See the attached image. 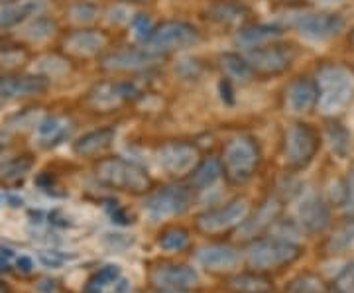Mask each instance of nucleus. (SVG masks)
<instances>
[{"instance_id": "obj_32", "label": "nucleus", "mask_w": 354, "mask_h": 293, "mask_svg": "<svg viewBox=\"0 0 354 293\" xmlns=\"http://www.w3.org/2000/svg\"><path fill=\"white\" fill-rule=\"evenodd\" d=\"M67 14H69V18H71L75 24L88 26L99 18V6L93 4V2L77 0V2H73V4L67 8Z\"/></svg>"}, {"instance_id": "obj_25", "label": "nucleus", "mask_w": 354, "mask_h": 293, "mask_svg": "<svg viewBox=\"0 0 354 293\" xmlns=\"http://www.w3.org/2000/svg\"><path fill=\"white\" fill-rule=\"evenodd\" d=\"M223 176V164L221 160L215 155H209L201 160L197 166L193 167V173H191V187L195 191H205L209 187H213L216 181Z\"/></svg>"}, {"instance_id": "obj_19", "label": "nucleus", "mask_w": 354, "mask_h": 293, "mask_svg": "<svg viewBox=\"0 0 354 293\" xmlns=\"http://www.w3.org/2000/svg\"><path fill=\"white\" fill-rule=\"evenodd\" d=\"M197 262L209 272H230L239 266L241 254L227 244H211L197 252Z\"/></svg>"}, {"instance_id": "obj_11", "label": "nucleus", "mask_w": 354, "mask_h": 293, "mask_svg": "<svg viewBox=\"0 0 354 293\" xmlns=\"http://www.w3.org/2000/svg\"><path fill=\"white\" fill-rule=\"evenodd\" d=\"M162 62V53L152 51L150 48L138 50V48H124V50H116L106 53L102 57V69L114 71V73H122V71H144V69H152Z\"/></svg>"}, {"instance_id": "obj_27", "label": "nucleus", "mask_w": 354, "mask_h": 293, "mask_svg": "<svg viewBox=\"0 0 354 293\" xmlns=\"http://www.w3.org/2000/svg\"><path fill=\"white\" fill-rule=\"evenodd\" d=\"M32 167H34V158L32 155H28V153L16 155V158L4 162L0 166V181L6 183V185H18L28 178Z\"/></svg>"}, {"instance_id": "obj_45", "label": "nucleus", "mask_w": 354, "mask_h": 293, "mask_svg": "<svg viewBox=\"0 0 354 293\" xmlns=\"http://www.w3.org/2000/svg\"><path fill=\"white\" fill-rule=\"evenodd\" d=\"M14 268L18 270V272H22V274H30L32 268H34V260L30 258V256H16V262H14Z\"/></svg>"}, {"instance_id": "obj_44", "label": "nucleus", "mask_w": 354, "mask_h": 293, "mask_svg": "<svg viewBox=\"0 0 354 293\" xmlns=\"http://www.w3.org/2000/svg\"><path fill=\"white\" fill-rule=\"evenodd\" d=\"M16 262V254L14 250L6 248V246H0V270H10Z\"/></svg>"}, {"instance_id": "obj_41", "label": "nucleus", "mask_w": 354, "mask_h": 293, "mask_svg": "<svg viewBox=\"0 0 354 293\" xmlns=\"http://www.w3.org/2000/svg\"><path fill=\"white\" fill-rule=\"evenodd\" d=\"M28 59V53L20 48H12V46H4L0 48V67L12 69L22 65Z\"/></svg>"}, {"instance_id": "obj_17", "label": "nucleus", "mask_w": 354, "mask_h": 293, "mask_svg": "<svg viewBox=\"0 0 354 293\" xmlns=\"http://www.w3.org/2000/svg\"><path fill=\"white\" fill-rule=\"evenodd\" d=\"M319 101V87L311 77H295L286 91V106L293 115H305Z\"/></svg>"}, {"instance_id": "obj_33", "label": "nucleus", "mask_w": 354, "mask_h": 293, "mask_svg": "<svg viewBox=\"0 0 354 293\" xmlns=\"http://www.w3.org/2000/svg\"><path fill=\"white\" fill-rule=\"evenodd\" d=\"M230 287L241 293H266L270 287V281L262 276H254V274H242L230 280Z\"/></svg>"}, {"instance_id": "obj_16", "label": "nucleus", "mask_w": 354, "mask_h": 293, "mask_svg": "<svg viewBox=\"0 0 354 293\" xmlns=\"http://www.w3.org/2000/svg\"><path fill=\"white\" fill-rule=\"evenodd\" d=\"M152 283L162 292H189L199 283V274L183 264H162L152 272Z\"/></svg>"}, {"instance_id": "obj_34", "label": "nucleus", "mask_w": 354, "mask_h": 293, "mask_svg": "<svg viewBox=\"0 0 354 293\" xmlns=\"http://www.w3.org/2000/svg\"><path fill=\"white\" fill-rule=\"evenodd\" d=\"M158 243L165 252H181L189 244V232L185 229H167L160 234Z\"/></svg>"}, {"instance_id": "obj_51", "label": "nucleus", "mask_w": 354, "mask_h": 293, "mask_svg": "<svg viewBox=\"0 0 354 293\" xmlns=\"http://www.w3.org/2000/svg\"><path fill=\"white\" fill-rule=\"evenodd\" d=\"M0 293H6V290H4V287H2V285H0Z\"/></svg>"}, {"instance_id": "obj_39", "label": "nucleus", "mask_w": 354, "mask_h": 293, "mask_svg": "<svg viewBox=\"0 0 354 293\" xmlns=\"http://www.w3.org/2000/svg\"><path fill=\"white\" fill-rule=\"evenodd\" d=\"M36 69H38L39 75L44 77H57V75H64L65 71L69 69V65L65 59H62L59 55H46V57H41L36 65Z\"/></svg>"}, {"instance_id": "obj_37", "label": "nucleus", "mask_w": 354, "mask_h": 293, "mask_svg": "<svg viewBox=\"0 0 354 293\" xmlns=\"http://www.w3.org/2000/svg\"><path fill=\"white\" fill-rule=\"evenodd\" d=\"M337 203L341 205L342 211L354 217V167L351 169V173L346 176V179H342L339 183V199Z\"/></svg>"}, {"instance_id": "obj_36", "label": "nucleus", "mask_w": 354, "mask_h": 293, "mask_svg": "<svg viewBox=\"0 0 354 293\" xmlns=\"http://www.w3.org/2000/svg\"><path fill=\"white\" fill-rule=\"evenodd\" d=\"M283 293H323V281L313 274H299L288 283Z\"/></svg>"}, {"instance_id": "obj_6", "label": "nucleus", "mask_w": 354, "mask_h": 293, "mask_svg": "<svg viewBox=\"0 0 354 293\" xmlns=\"http://www.w3.org/2000/svg\"><path fill=\"white\" fill-rule=\"evenodd\" d=\"M191 205V195L181 185H165L148 195L144 201V213L152 223L183 215Z\"/></svg>"}, {"instance_id": "obj_52", "label": "nucleus", "mask_w": 354, "mask_h": 293, "mask_svg": "<svg viewBox=\"0 0 354 293\" xmlns=\"http://www.w3.org/2000/svg\"><path fill=\"white\" fill-rule=\"evenodd\" d=\"M162 293H179V292H162Z\"/></svg>"}, {"instance_id": "obj_42", "label": "nucleus", "mask_w": 354, "mask_h": 293, "mask_svg": "<svg viewBox=\"0 0 354 293\" xmlns=\"http://www.w3.org/2000/svg\"><path fill=\"white\" fill-rule=\"evenodd\" d=\"M38 260L44 268H50V270L62 268V266L65 264V256L59 254V252H55V250H50V252H39Z\"/></svg>"}, {"instance_id": "obj_24", "label": "nucleus", "mask_w": 354, "mask_h": 293, "mask_svg": "<svg viewBox=\"0 0 354 293\" xmlns=\"http://www.w3.org/2000/svg\"><path fill=\"white\" fill-rule=\"evenodd\" d=\"M281 34H283L281 28L276 24H250L239 30L236 41L241 44L242 48L252 50V48H258V46H264V44L278 39Z\"/></svg>"}, {"instance_id": "obj_48", "label": "nucleus", "mask_w": 354, "mask_h": 293, "mask_svg": "<svg viewBox=\"0 0 354 293\" xmlns=\"http://www.w3.org/2000/svg\"><path fill=\"white\" fill-rule=\"evenodd\" d=\"M348 41H351V44H353V46H354V28H353V32L348 34Z\"/></svg>"}, {"instance_id": "obj_9", "label": "nucleus", "mask_w": 354, "mask_h": 293, "mask_svg": "<svg viewBox=\"0 0 354 293\" xmlns=\"http://www.w3.org/2000/svg\"><path fill=\"white\" fill-rule=\"evenodd\" d=\"M50 89V79L39 73H0V101L39 97Z\"/></svg>"}, {"instance_id": "obj_23", "label": "nucleus", "mask_w": 354, "mask_h": 293, "mask_svg": "<svg viewBox=\"0 0 354 293\" xmlns=\"http://www.w3.org/2000/svg\"><path fill=\"white\" fill-rule=\"evenodd\" d=\"M71 132V122L65 120L62 116H44L36 124V134H38V140L46 146H57L69 136Z\"/></svg>"}, {"instance_id": "obj_46", "label": "nucleus", "mask_w": 354, "mask_h": 293, "mask_svg": "<svg viewBox=\"0 0 354 293\" xmlns=\"http://www.w3.org/2000/svg\"><path fill=\"white\" fill-rule=\"evenodd\" d=\"M109 16H111V22H116V24H120V22H130V14H128L127 8H113L111 12H109Z\"/></svg>"}, {"instance_id": "obj_47", "label": "nucleus", "mask_w": 354, "mask_h": 293, "mask_svg": "<svg viewBox=\"0 0 354 293\" xmlns=\"http://www.w3.org/2000/svg\"><path fill=\"white\" fill-rule=\"evenodd\" d=\"M127 4H144V2H152V0H122Z\"/></svg>"}, {"instance_id": "obj_50", "label": "nucleus", "mask_w": 354, "mask_h": 293, "mask_svg": "<svg viewBox=\"0 0 354 293\" xmlns=\"http://www.w3.org/2000/svg\"><path fill=\"white\" fill-rule=\"evenodd\" d=\"M6 2H10V0H0V4H6Z\"/></svg>"}, {"instance_id": "obj_29", "label": "nucleus", "mask_w": 354, "mask_h": 293, "mask_svg": "<svg viewBox=\"0 0 354 293\" xmlns=\"http://www.w3.org/2000/svg\"><path fill=\"white\" fill-rule=\"evenodd\" d=\"M55 20L46 16V14H38L34 16L32 20H28V24L24 28V38L32 44H41V41H48V39L55 34Z\"/></svg>"}, {"instance_id": "obj_49", "label": "nucleus", "mask_w": 354, "mask_h": 293, "mask_svg": "<svg viewBox=\"0 0 354 293\" xmlns=\"http://www.w3.org/2000/svg\"><path fill=\"white\" fill-rule=\"evenodd\" d=\"M315 2H325V4H329V2H341V0H315Z\"/></svg>"}, {"instance_id": "obj_26", "label": "nucleus", "mask_w": 354, "mask_h": 293, "mask_svg": "<svg viewBox=\"0 0 354 293\" xmlns=\"http://www.w3.org/2000/svg\"><path fill=\"white\" fill-rule=\"evenodd\" d=\"M246 14H248V8L236 0L216 2L211 8H207V18L216 24H239L246 18Z\"/></svg>"}, {"instance_id": "obj_43", "label": "nucleus", "mask_w": 354, "mask_h": 293, "mask_svg": "<svg viewBox=\"0 0 354 293\" xmlns=\"http://www.w3.org/2000/svg\"><path fill=\"white\" fill-rule=\"evenodd\" d=\"M197 69H199V65H197V62H195L193 57L181 59V62L176 65V73H179L183 79H191V77L197 75Z\"/></svg>"}, {"instance_id": "obj_22", "label": "nucleus", "mask_w": 354, "mask_h": 293, "mask_svg": "<svg viewBox=\"0 0 354 293\" xmlns=\"http://www.w3.org/2000/svg\"><path fill=\"white\" fill-rule=\"evenodd\" d=\"M116 138V128L104 126L85 132L73 142V152L79 155H95V153L106 150Z\"/></svg>"}, {"instance_id": "obj_31", "label": "nucleus", "mask_w": 354, "mask_h": 293, "mask_svg": "<svg viewBox=\"0 0 354 293\" xmlns=\"http://www.w3.org/2000/svg\"><path fill=\"white\" fill-rule=\"evenodd\" d=\"M120 278V268L118 266H104L101 268L91 280H88L87 287H85V293H102L109 285L116 283Z\"/></svg>"}, {"instance_id": "obj_13", "label": "nucleus", "mask_w": 354, "mask_h": 293, "mask_svg": "<svg viewBox=\"0 0 354 293\" xmlns=\"http://www.w3.org/2000/svg\"><path fill=\"white\" fill-rule=\"evenodd\" d=\"M248 201L246 199H234L225 207H218L213 211L203 213L197 218V227L207 232V234H216V232H225V230L239 227L244 218L248 217Z\"/></svg>"}, {"instance_id": "obj_40", "label": "nucleus", "mask_w": 354, "mask_h": 293, "mask_svg": "<svg viewBox=\"0 0 354 293\" xmlns=\"http://www.w3.org/2000/svg\"><path fill=\"white\" fill-rule=\"evenodd\" d=\"M333 293H354V260L348 262L333 280Z\"/></svg>"}, {"instance_id": "obj_8", "label": "nucleus", "mask_w": 354, "mask_h": 293, "mask_svg": "<svg viewBox=\"0 0 354 293\" xmlns=\"http://www.w3.org/2000/svg\"><path fill=\"white\" fill-rule=\"evenodd\" d=\"M256 75H281L295 59V51L286 44H264L248 50L244 55Z\"/></svg>"}, {"instance_id": "obj_30", "label": "nucleus", "mask_w": 354, "mask_h": 293, "mask_svg": "<svg viewBox=\"0 0 354 293\" xmlns=\"http://www.w3.org/2000/svg\"><path fill=\"white\" fill-rule=\"evenodd\" d=\"M327 140L330 144V150L333 153L339 158V160H344L348 152H351V134L348 130L344 128V124L337 122V120H329L327 122Z\"/></svg>"}, {"instance_id": "obj_1", "label": "nucleus", "mask_w": 354, "mask_h": 293, "mask_svg": "<svg viewBox=\"0 0 354 293\" xmlns=\"http://www.w3.org/2000/svg\"><path fill=\"white\" fill-rule=\"evenodd\" d=\"M319 101L317 106L325 115H337L344 111L354 99V77L342 65H323L317 73Z\"/></svg>"}, {"instance_id": "obj_20", "label": "nucleus", "mask_w": 354, "mask_h": 293, "mask_svg": "<svg viewBox=\"0 0 354 293\" xmlns=\"http://www.w3.org/2000/svg\"><path fill=\"white\" fill-rule=\"evenodd\" d=\"M106 46V38L99 30H75L64 38V48L73 55L88 57L99 53Z\"/></svg>"}, {"instance_id": "obj_7", "label": "nucleus", "mask_w": 354, "mask_h": 293, "mask_svg": "<svg viewBox=\"0 0 354 293\" xmlns=\"http://www.w3.org/2000/svg\"><path fill=\"white\" fill-rule=\"evenodd\" d=\"M199 30L183 20H167L164 24L156 26L152 36L148 39V48L152 51H177L193 48L199 44Z\"/></svg>"}, {"instance_id": "obj_2", "label": "nucleus", "mask_w": 354, "mask_h": 293, "mask_svg": "<svg viewBox=\"0 0 354 293\" xmlns=\"http://www.w3.org/2000/svg\"><path fill=\"white\" fill-rule=\"evenodd\" d=\"M223 173L234 185L250 181L260 166V148L258 142L248 136H239L230 140L223 150Z\"/></svg>"}, {"instance_id": "obj_4", "label": "nucleus", "mask_w": 354, "mask_h": 293, "mask_svg": "<svg viewBox=\"0 0 354 293\" xmlns=\"http://www.w3.org/2000/svg\"><path fill=\"white\" fill-rule=\"evenodd\" d=\"M97 178L104 185L128 193H144L150 189V176L144 167L124 158H106L97 166Z\"/></svg>"}, {"instance_id": "obj_5", "label": "nucleus", "mask_w": 354, "mask_h": 293, "mask_svg": "<svg viewBox=\"0 0 354 293\" xmlns=\"http://www.w3.org/2000/svg\"><path fill=\"white\" fill-rule=\"evenodd\" d=\"M321 148V136L315 128L305 122H295L286 132V164L293 171H299L315 160Z\"/></svg>"}, {"instance_id": "obj_3", "label": "nucleus", "mask_w": 354, "mask_h": 293, "mask_svg": "<svg viewBox=\"0 0 354 293\" xmlns=\"http://www.w3.org/2000/svg\"><path fill=\"white\" fill-rule=\"evenodd\" d=\"M299 256H301L299 244L276 234L250 244L246 250V262L254 270H276L295 262Z\"/></svg>"}, {"instance_id": "obj_15", "label": "nucleus", "mask_w": 354, "mask_h": 293, "mask_svg": "<svg viewBox=\"0 0 354 293\" xmlns=\"http://www.w3.org/2000/svg\"><path fill=\"white\" fill-rule=\"evenodd\" d=\"M297 225L299 229L309 234L325 232L330 225V209L325 199L317 193H309L297 205Z\"/></svg>"}, {"instance_id": "obj_38", "label": "nucleus", "mask_w": 354, "mask_h": 293, "mask_svg": "<svg viewBox=\"0 0 354 293\" xmlns=\"http://www.w3.org/2000/svg\"><path fill=\"white\" fill-rule=\"evenodd\" d=\"M130 30H132V36L138 39V41H144V44H148V39L152 36L153 32V22L152 18L148 16V14H134L132 18H130Z\"/></svg>"}, {"instance_id": "obj_12", "label": "nucleus", "mask_w": 354, "mask_h": 293, "mask_svg": "<svg viewBox=\"0 0 354 293\" xmlns=\"http://www.w3.org/2000/svg\"><path fill=\"white\" fill-rule=\"evenodd\" d=\"M293 26L304 38L323 41L341 34L344 30V18L335 12H305L293 20Z\"/></svg>"}, {"instance_id": "obj_28", "label": "nucleus", "mask_w": 354, "mask_h": 293, "mask_svg": "<svg viewBox=\"0 0 354 293\" xmlns=\"http://www.w3.org/2000/svg\"><path fill=\"white\" fill-rule=\"evenodd\" d=\"M221 67L225 71L228 81H241V83H246L254 77V69L248 64V59L241 55V53H223L221 55Z\"/></svg>"}, {"instance_id": "obj_53", "label": "nucleus", "mask_w": 354, "mask_h": 293, "mask_svg": "<svg viewBox=\"0 0 354 293\" xmlns=\"http://www.w3.org/2000/svg\"><path fill=\"white\" fill-rule=\"evenodd\" d=\"M0 201H2V197H0Z\"/></svg>"}, {"instance_id": "obj_14", "label": "nucleus", "mask_w": 354, "mask_h": 293, "mask_svg": "<svg viewBox=\"0 0 354 293\" xmlns=\"http://www.w3.org/2000/svg\"><path fill=\"white\" fill-rule=\"evenodd\" d=\"M158 160L169 176H185L199 164V152L189 142H169L160 148Z\"/></svg>"}, {"instance_id": "obj_21", "label": "nucleus", "mask_w": 354, "mask_h": 293, "mask_svg": "<svg viewBox=\"0 0 354 293\" xmlns=\"http://www.w3.org/2000/svg\"><path fill=\"white\" fill-rule=\"evenodd\" d=\"M279 215V203L276 199H268L266 203L260 205V209L254 213L252 217H246L239 225V234L242 238H252L260 232L276 223Z\"/></svg>"}, {"instance_id": "obj_35", "label": "nucleus", "mask_w": 354, "mask_h": 293, "mask_svg": "<svg viewBox=\"0 0 354 293\" xmlns=\"http://www.w3.org/2000/svg\"><path fill=\"white\" fill-rule=\"evenodd\" d=\"M354 250V223L344 225L342 229H339L329 240V252L333 254H344Z\"/></svg>"}, {"instance_id": "obj_10", "label": "nucleus", "mask_w": 354, "mask_h": 293, "mask_svg": "<svg viewBox=\"0 0 354 293\" xmlns=\"http://www.w3.org/2000/svg\"><path fill=\"white\" fill-rule=\"evenodd\" d=\"M140 97L138 87L128 81H104L95 85L87 93V102L97 111H113L120 104L136 101Z\"/></svg>"}, {"instance_id": "obj_18", "label": "nucleus", "mask_w": 354, "mask_h": 293, "mask_svg": "<svg viewBox=\"0 0 354 293\" xmlns=\"http://www.w3.org/2000/svg\"><path fill=\"white\" fill-rule=\"evenodd\" d=\"M44 10L46 0H10L6 4H0V30L26 24L34 16L44 14Z\"/></svg>"}]
</instances>
